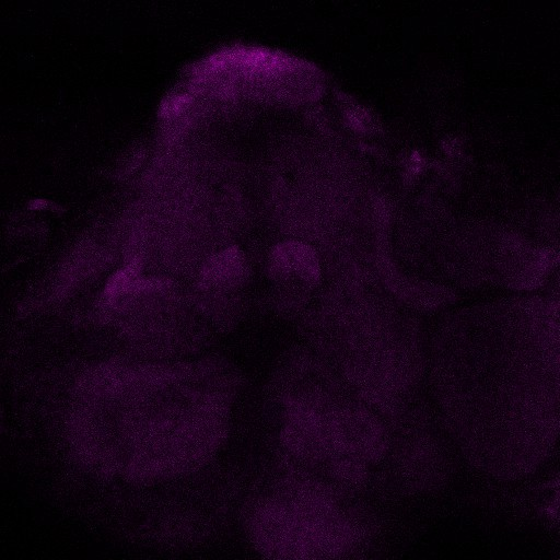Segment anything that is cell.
Here are the masks:
<instances>
[{"label": "cell", "instance_id": "6da1fadb", "mask_svg": "<svg viewBox=\"0 0 560 560\" xmlns=\"http://www.w3.org/2000/svg\"><path fill=\"white\" fill-rule=\"evenodd\" d=\"M442 421L465 459L492 479L526 478L559 436L558 306L513 296L453 311L427 370Z\"/></svg>", "mask_w": 560, "mask_h": 560}, {"label": "cell", "instance_id": "7a4b0ae2", "mask_svg": "<svg viewBox=\"0 0 560 560\" xmlns=\"http://www.w3.org/2000/svg\"><path fill=\"white\" fill-rule=\"evenodd\" d=\"M192 372L117 363L90 372L69 428L81 460L140 482L176 479L207 465L229 436L232 398L220 384H186Z\"/></svg>", "mask_w": 560, "mask_h": 560}, {"label": "cell", "instance_id": "3957f363", "mask_svg": "<svg viewBox=\"0 0 560 560\" xmlns=\"http://www.w3.org/2000/svg\"><path fill=\"white\" fill-rule=\"evenodd\" d=\"M285 395L275 420L276 439L289 467L341 488H361L392 448L385 416L328 385Z\"/></svg>", "mask_w": 560, "mask_h": 560}, {"label": "cell", "instance_id": "277c9868", "mask_svg": "<svg viewBox=\"0 0 560 560\" xmlns=\"http://www.w3.org/2000/svg\"><path fill=\"white\" fill-rule=\"evenodd\" d=\"M246 530L254 549L273 559L342 558L369 537L342 488L289 466L252 504Z\"/></svg>", "mask_w": 560, "mask_h": 560}, {"label": "cell", "instance_id": "5b68a950", "mask_svg": "<svg viewBox=\"0 0 560 560\" xmlns=\"http://www.w3.org/2000/svg\"><path fill=\"white\" fill-rule=\"evenodd\" d=\"M241 266L240 254L236 250H226L208 264L203 275L210 282L228 283L237 277Z\"/></svg>", "mask_w": 560, "mask_h": 560}]
</instances>
